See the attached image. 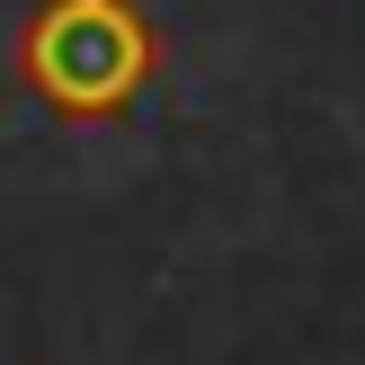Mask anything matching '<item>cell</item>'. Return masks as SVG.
Masks as SVG:
<instances>
[{"label": "cell", "instance_id": "cell-1", "mask_svg": "<svg viewBox=\"0 0 365 365\" xmlns=\"http://www.w3.org/2000/svg\"><path fill=\"white\" fill-rule=\"evenodd\" d=\"M160 71V27L143 0H36L18 36V81L53 116L98 125L152 89Z\"/></svg>", "mask_w": 365, "mask_h": 365}]
</instances>
